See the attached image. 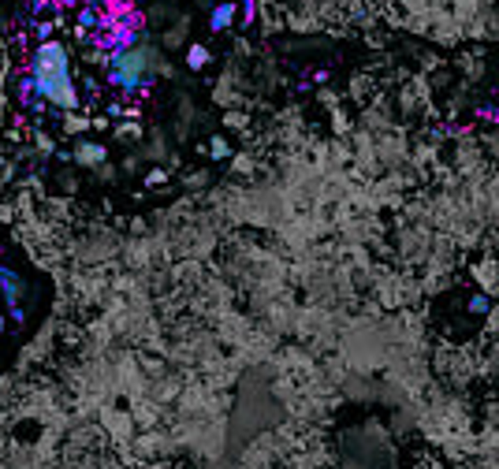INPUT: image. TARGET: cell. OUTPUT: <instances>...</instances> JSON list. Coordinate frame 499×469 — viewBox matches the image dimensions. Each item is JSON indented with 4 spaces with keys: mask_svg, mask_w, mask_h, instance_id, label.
<instances>
[{
    "mask_svg": "<svg viewBox=\"0 0 499 469\" xmlns=\"http://www.w3.org/2000/svg\"><path fill=\"white\" fill-rule=\"evenodd\" d=\"M71 0H26L12 26V108L23 127H41L79 108L71 75Z\"/></svg>",
    "mask_w": 499,
    "mask_h": 469,
    "instance_id": "obj_1",
    "label": "cell"
},
{
    "mask_svg": "<svg viewBox=\"0 0 499 469\" xmlns=\"http://www.w3.org/2000/svg\"><path fill=\"white\" fill-rule=\"evenodd\" d=\"M231 19H235V4H220V8L213 12L209 26H213V30H227V26H231Z\"/></svg>",
    "mask_w": 499,
    "mask_h": 469,
    "instance_id": "obj_2",
    "label": "cell"
},
{
    "mask_svg": "<svg viewBox=\"0 0 499 469\" xmlns=\"http://www.w3.org/2000/svg\"><path fill=\"white\" fill-rule=\"evenodd\" d=\"M205 60H209V52H205V49H194V52H190V63H194V68H201Z\"/></svg>",
    "mask_w": 499,
    "mask_h": 469,
    "instance_id": "obj_3",
    "label": "cell"
}]
</instances>
